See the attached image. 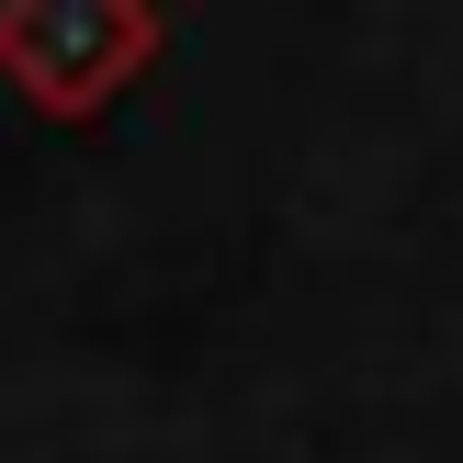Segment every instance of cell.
I'll use <instances>...</instances> for the list:
<instances>
[{"label":"cell","instance_id":"6da1fadb","mask_svg":"<svg viewBox=\"0 0 463 463\" xmlns=\"http://www.w3.org/2000/svg\"><path fill=\"white\" fill-rule=\"evenodd\" d=\"M158 57H170L158 0H0V90H23L45 125H102Z\"/></svg>","mask_w":463,"mask_h":463}]
</instances>
